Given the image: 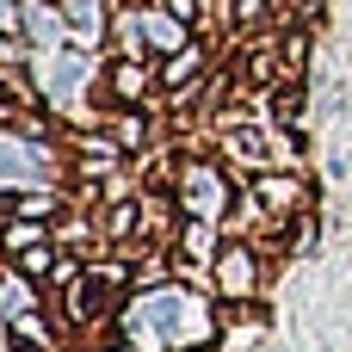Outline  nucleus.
I'll return each instance as SVG.
<instances>
[{"instance_id":"nucleus-1","label":"nucleus","mask_w":352,"mask_h":352,"mask_svg":"<svg viewBox=\"0 0 352 352\" xmlns=\"http://www.w3.org/2000/svg\"><path fill=\"white\" fill-rule=\"evenodd\" d=\"M260 254L241 241V248H223V260H217V285H223V297H254V285H260V266H254Z\"/></svg>"},{"instance_id":"nucleus-2","label":"nucleus","mask_w":352,"mask_h":352,"mask_svg":"<svg viewBox=\"0 0 352 352\" xmlns=\"http://www.w3.org/2000/svg\"><path fill=\"white\" fill-rule=\"evenodd\" d=\"M254 198H260L272 217H291V210H303V186H297V179H285V173H266V179L254 186Z\"/></svg>"},{"instance_id":"nucleus-3","label":"nucleus","mask_w":352,"mask_h":352,"mask_svg":"<svg viewBox=\"0 0 352 352\" xmlns=\"http://www.w3.org/2000/svg\"><path fill=\"white\" fill-rule=\"evenodd\" d=\"M148 93V68L142 62H111V99L118 105H136Z\"/></svg>"},{"instance_id":"nucleus-4","label":"nucleus","mask_w":352,"mask_h":352,"mask_svg":"<svg viewBox=\"0 0 352 352\" xmlns=\"http://www.w3.org/2000/svg\"><path fill=\"white\" fill-rule=\"evenodd\" d=\"M198 68H204V50H198V43H186V50H173V56H167L161 87H186V80H198Z\"/></svg>"},{"instance_id":"nucleus-5","label":"nucleus","mask_w":352,"mask_h":352,"mask_svg":"<svg viewBox=\"0 0 352 352\" xmlns=\"http://www.w3.org/2000/svg\"><path fill=\"white\" fill-rule=\"evenodd\" d=\"M136 229L155 235V241H167V235H173V204H167V198H142V204H136Z\"/></svg>"},{"instance_id":"nucleus-6","label":"nucleus","mask_w":352,"mask_h":352,"mask_svg":"<svg viewBox=\"0 0 352 352\" xmlns=\"http://www.w3.org/2000/svg\"><path fill=\"white\" fill-rule=\"evenodd\" d=\"M223 148H229L235 161H248V167H260V161H266V142H260V130H229V136H223Z\"/></svg>"},{"instance_id":"nucleus-7","label":"nucleus","mask_w":352,"mask_h":352,"mask_svg":"<svg viewBox=\"0 0 352 352\" xmlns=\"http://www.w3.org/2000/svg\"><path fill=\"white\" fill-rule=\"evenodd\" d=\"M303 56H309V37H303V31H291V37L278 43V74H285V80H297V74H303Z\"/></svg>"},{"instance_id":"nucleus-8","label":"nucleus","mask_w":352,"mask_h":352,"mask_svg":"<svg viewBox=\"0 0 352 352\" xmlns=\"http://www.w3.org/2000/svg\"><path fill=\"white\" fill-rule=\"evenodd\" d=\"M167 12L186 19V25H198V19H204V0H167Z\"/></svg>"},{"instance_id":"nucleus-9","label":"nucleus","mask_w":352,"mask_h":352,"mask_svg":"<svg viewBox=\"0 0 352 352\" xmlns=\"http://www.w3.org/2000/svg\"><path fill=\"white\" fill-rule=\"evenodd\" d=\"M260 6H266V0H235V19H241V25H254V19H260Z\"/></svg>"}]
</instances>
